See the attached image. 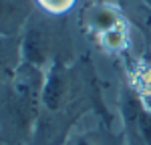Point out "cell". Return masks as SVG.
I'll return each instance as SVG.
<instances>
[{"instance_id":"1","label":"cell","mask_w":151,"mask_h":145,"mask_svg":"<svg viewBox=\"0 0 151 145\" xmlns=\"http://www.w3.org/2000/svg\"><path fill=\"white\" fill-rule=\"evenodd\" d=\"M87 113H97L111 129L113 117L105 107L91 59L81 57L73 65L67 59L55 60L45 75L40 115L28 145H65L73 125Z\"/></svg>"},{"instance_id":"2","label":"cell","mask_w":151,"mask_h":145,"mask_svg":"<svg viewBox=\"0 0 151 145\" xmlns=\"http://www.w3.org/2000/svg\"><path fill=\"white\" fill-rule=\"evenodd\" d=\"M47 71L20 62L10 83L0 87V135L2 141L28 145L40 115V95Z\"/></svg>"},{"instance_id":"3","label":"cell","mask_w":151,"mask_h":145,"mask_svg":"<svg viewBox=\"0 0 151 145\" xmlns=\"http://www.w3.org/2000/svg\"><path fill=\"white\" fill-rule=\"evenodd\" d=\"M60 34H63V30H57V26H50L48 20L32 12L24 24L22 36L18 40L20 62H30L47 71L55 60L67 59L63 55L65 40H60Z\"/></svg>"},{"instance_id":"4","label":"cell","mask_w":151,"mask_h":145,"mask_svg":"<svg viewBox=\"0 0 151 145\" xmlns=\"http://www.w3.org/2000/svg\"><path fill=\"white\" fill-rule=\"evenodd\" d=\"M121 111L125 119V131L131 145H151V103L125 81L121 89Z\"/></svg>"},{"instance_id":"5","label":"cell","mask_w":151,"mask_h":145,"mask_svg":"<svg viewBox=\"0 0 151 145\" xmlns=\"http://www.w3.org/2000/svg\"><path fill=\"white\" fill-rule=\"evenodd\" d=\"M81 24L85 28V32L89 36H93L95 42H97L105 34L125 26L127 20H125L123 10L119 6L111 4V2L99 0V2H93V4L85 6V10L81 14Z\"/></svg>"},{"instance_id":"6","label":"cell","mask_w":151,"mask_h":145,"mask_svg":"<svg viewBox=\"0 0 151 145\" xmlns=\"http://www.w3.org/2000/svg\"><path fill=\"white\" fill-rule=\"evenodd\" d=\"M32 12L30 0H0V38H12L22 32Z\"/></svg>"},{"instance_id":"7","label":"cell","mask_w":151,"mask_h":145,"mask_svg":"<svg viewBox=\"0 0 151 145\" xmlns=\"http://www.w3.org/2000/svg\"><path fill=\"white\" fill-rule=\"evenodd\" d=\"M127 71H129L127 83L131 85L143 99H149L151 97V60L149 59L129 60Z\"/></svg>"},{"instance_id":"8","label":"cell","mask_w":151,"mask_h":145,"mask_svg":"<svg viewBox=\"0 0 151 145\" xmlns=\"http://www.w3.org/2000/svg\"><path fill=\"white\" fill-rule=\"evenodd\" d=\"M35 2H36L38 8H42V10L48 12V14H55V16L65 14V12L70 10L73 4H75V0H35Z\"/></svg>"},{"instance_id":"9","label":"cell","mask_w":151,"mask_h":145,"mask_svg":"<svg viewBox=\"0 0 151 145\" xmlns=\"http://www.w3.org/2000/svg\"><path fill=\"white\" fill-rule=\"evenodd\" d=\"M18 65H20V62H10L8 59H4V55L0 52V87L12 81V77H14Z\"/></svg>"},{"instance_id":"10","label":"cell","mask_w":151,"mask_h":145,"mask_svg":"<svg viewBox=\"0 0 151 145\" xmlns=\"http://www.w3.org/2000/svg\"><path fill=\"white\" fill-rule=\"evenodd\" d=\"M65 145H97L91 135H70Z\"/></svg>"},{"instance_id":"11","label":"cell","mask_w":151,"mask_h":145,"mask_svg":"<svg viewBox=\"0 0 151 145\" xmlns=\"http://www.w3.org/2000/svg\"><path fill=\"white\" fill-rule=\"evenodd\" d=\"M141 2H143V4H145V6H147V8L151 10V0H141Z\"/></svg>"}]
</instances>
